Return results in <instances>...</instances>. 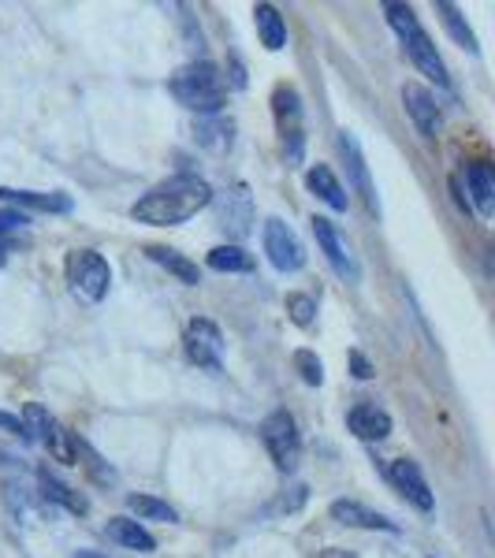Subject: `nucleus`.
<instances>
[{
  "mask_svg": "<svg viewBox=\"0 0 495 558\" xmlns=\"http://www.w3.org/2000/svg\"><path fill=\"white\" fill-rule=\"evenodd\" d=\"M213 205V186L197 175H172L157 183L149 194H142L131 205V216L138 223H153V228H179L191 216Z\"/></svg>",
  "mask_w": 495,
  "mask_h": 558,
  "instance_id": "obj_1",
  "label": "nucleus"
},
{
  "mask_svg": "<svg viewBox=\"0 0 495 558\" xmlns=\"http://www.w3.org/2000/svg\"><path fill=\"white\" fill-rule=\"evenodd\" d=\"M168 89H172L179 105L197 116H220V108L228 105V83H224L220 68L209 64V60H194V64L179 68Z\"/></svg>",
  "mask_w": 495,
  "mask_h": 558,
  "instance_id": "obj_2",
  "label": "nucleus"
},
{
  "mask_svg": "<svg viewBox=\"0 0 495 558\" xmlns=\"http://www.w3.org/2000/svg\"><path fill=\"white\" fill-rule=\"evenodd\" d=\"M384 15H388L391 31L399 34V41H402V49H407V57L413 60V68H418L421 75H428L436 86L451 89V75H447L444 60H439L436 45H432V38L425 34V26L418 23V12H413L410 4H388Z\"/></svg>",
  "mask_w": 495,
  "mask_h": 558,
  "instance_id": "obj_3",
  "label": "nucleus"
},
{
  "mask_svg": "<svg viewBox=\"0 0 495 558\" xmlns=\"http://www.w3.org/2000/svg\"><path fill=\"white\" fill-rule=\"evenodd\" d=\"M64 272H68L71 291L89 305L101 302L108 294V287H112V268H108V260L97 254V250H75V254H68Z\"/></svg>",
  "mask_w": 495,
  "mask_h": 558,
  "instance_id": "obj_4",
  "label": "nucleus"
},
{
  "mask_svg": "<svg viewBox=\"0 0 495 558\" xmlns=\"http://www.w3.org/2000/svg\"><path fill=\"white\" fill-rule=\"evenodd\" d=\"M261 439H265L268 454H273L276 470L280 473H294L302 462V436L299 425L287 410H273L265 421H261Z\"/></svg>",
  "mask_w": 495,
  "mask_h": 558,
  "instance_id": "obj_5",
  "label": "nucleus"
},
{
  "mask_svg": "<svg viewBox=\"0 0 495 558\" xmlns=\"http://www.w3.org/2000/svg\"><path fill=\"white\" fill-rule=\"evenodd\" d=\"M23 425H26V436L41 439V444L49 447V454L57 458V462L75 465V436H71V432L60 425V421L52 417L49 410L38 407V402H31V407L23 410Z\"/></svg>",
  "mask_w": 495,
  "mask_h": 558,
  "instance_id": "obj_6",
  "label": "nucleus"
},
{
  "mask_svg": "<svg viewBox=\"0 0 495 558\" xmlns=\"http://www.w3.org/2000/svg\"><path fill=\"white\" fill-rule=\"evenodd\" d=\"M261 242H265V254H268V260H273L276 272H299V268L305 265L302 239L294 235L283 220H276V216L273 220H265V235H261Z\"/></svg>",
  "mask_w": 495,
  "mask_h": 558,
  "instance_id": "obj_7",
  "label": "nucleus"
},
{
  "mask_svg": "<svg viewBox=\"0 0 495 558\" xmlns=\"http://www.w3.org/2000/svg\"><path fill=\"white\" fill-rule=\"evenodd\" d=\"M183 343H186V357H191L197 368H209V373H220L224 368V336L213 320L197 317L186 324Z\"/></svg>",
  "mask_w": 495,
  "mask_h": 558,
  "instance_id": "obj_8",
  "label": "nucleus"
},
{
  "mask_svg": "<svg viewBox=\"0 0 495 558\" xmlns=\"http://www.w3.org/2000/svg\"><path fill=\"white\" fill-rule=\"evenodd\" d=\"M310 228H313V239H317V246L324 250V257H328V265L336 268V276L347 279V283H358L362 268H358V257L350 254V246L343 242V235L336 231V223H331L328 216H313Z\"/></svg>",
  "mask_w": 495,
  "mask_h": 558,
  "instance_id": "obj_9",
  "label": "nucleus"
},
{
  "mask_svg": "<svg viewBox=\"0 0 495 558\" xmlns=\"http://www.w3.org/2000/svg\"><path fill=\"white\" fill-rule=\"evenodd\" d=\"M273 105H276V123H280V134H283L287 160H294V165H299L302 149H305L299 89H294V86H280V89H276V97H273Z\"/></svg>",
  "mask_w": 495,
  "mask_h": 558,
  "instance_id": "obj_10",
  "label": "nucleus"
},
{
  "mask_svg": "<svg viewBox=\"0 0 495 558\" xmlns=\"http://www.w3.org/2000/svg\"><path fill=\"white\" fill-rule=\"evenodd\" d=\"M339 153H343L347 160V172H350V183H354V191L365 197V209L373 216H381V197L373 191V179H369V165H365V153L358 146V138L350 131H339Z\"/></svg>",
  "mask_w": 495,
  "mask_h": 558,
  "instance_id": "obj_11",
  "label": "nucleus"
},
{
  "mask_svg": "<svg viewBox=\"0 0 495 558\" xmlns=\"http://www.w3.org/2000/svg\"><path fill=\"white\" fill-rule=\"evenodd\" d=\"M388 476H391L395 488L407 495V499H410L418 510H425V514H428V510L436 507V495H432L428 481L421 476L418 462H410V458H395V462L388 465Z\"/></svg>",
  "mask_w": 495,
  "mask_h": 558,
  "instance_id": "obj_12",
  "label": "nucleus"
},
{
  "mask_svg": "<svg viewBox=\"0 0 495 558\" xmlns=\"http://www.w3.org/2000/svg\"><path fill=\"white\" fill-rule=\"evenodd\" d=\"M402 105H407V112H410V120H413V128H418L425 138H439V105H436V97L428 94L421 83H407L402 86Z\"/></svg>",
  "mask_w": 495,
  "mask_h": 558,
  "instance_id": "obj_13",
  "label": "nucleus"
},
{
  "mask_svg": "<svg viewBox=\"0 0 495 558\" xmlns=\"http://www.w3.org/2000/svg\"><path fill=\"white\" fill-rule=\"evenodd\" d=\"M347 425L358 439H365V444H381V439L391 436V413L381 410L376 402H358V407L347 413Z\"/></svg>",
  "mask_w": 495,
  "mask_h": 558,
  "instance_id": "obj_14",
  "label": "nucleus"
},
{
  "mask_svg": "<svg viewBox=\"0 0 495 558\" xmlns=\"http://www.w3.org/2000/svg\"><path fill=\"white\" fill-rule=\"evenodd\" d=\"M328 514H331V521H339V525H347V529H381V533H399L395 521H388L384 514H376V510H369L354 499H336L328 507Z\"/></svg>",
  "mask_w": 495,
  "mask_h": 558,
  "instance_id": "obj_15",
  "label": "nucleus"
},
{
  "mask_svg": "<svg viewBox=\"0 0 495 558\" xmlns=\"http://www.w3.org/2000/svg\"><path fill=\"white\" fill-rule=\"evenodd\" d=\"M0 197H4L8 205H15V209H34V213H71L75 209V202H71L68 194L60 191H15V186H0Z\"/></svg>",
  "mask_w": 495,
  "mask_h": 558,
  "instance_id": "obj_16",
  "label": "nucleus"
},
{
  "mask_svg": "<svg viewBox=\"0 0 495 558\" xmlns=\"http://www.w3.org/2000/svg\"><path fill=\"white\" fill-rule=\"evenodd\" d=\"M466 186H470V202L481 220H488L495 213V172L488 160H473L470 168H466Z\"/></svg>",
  "mask_w": 495,
  "mask_h": 558,
  "instance_id": "obj_17",
  "label": "nucleus"
},
{
  "mask_svg": "<svg viewBox=\"0 0 495 558\" xmlns=\"http://www.w3.org/2000/svg\"><path fill=\"white\" fill-rule=\"evenodd\" d=\"M305 186H310V191L317 194L328 209H336V213L350 209V194L343 191V183H339L336 172H331L328 165H313L310 172H305Z\"/></svg>",
  "mask_w": 495,
  "mask_h": 558,
  "instance_id": "obj_18",
  "label": "nucleus"
},
{
  "mask_svg": "<svg viewBox=\"0 0 495 558\" xmlns=\"http://www.w3.org/2000/svg\"><path fill=\"white\" fill-rule=\"evenodd\" d=\"M105 533H108L112 544L128 547V551H138V555H149L153 547H157V539L149 536V529L142 525V521H134V518H112L105 525Z\"/></svg>",
  "mask_w": 495,
  "mask_h": 558,
  "instance_id": "obj_19",
  "label": "nucleus"
},
{
  "mask_svg": "<svg viewBox=\"0 0 495 558\" xmlns=\"http://www.w3.org/2000/svg\"><path fill=\"white\" fill-rule=\"evenodd\" d=\"M194 138L197 146L213 149V153H228L231 142H236V123L224 120V116H202L194 123Z\"/></svg>",
  "mask_w": 495,
  "mask_h": 558,
  "instance_id": "obj_20",
  "label": "nucleus"
},
{
  "mask_svg": "<svg viewBox=\"0 0 495 558\" xmlns=\"http://www.w3.org/2000/svg\"><path fill=\"white\" fill-rule=\"evenodd\" d=\"M146 257L153 260V265H160L168 276H176L179 283H186V287H197L202 283V272H197V265L194 260H186L179 250H168V246H146Z\"/></svg>",
  "mask_w": 495,
  "mask_h": 558,
  "instance_id": "obj_21",
  "label": "nucleus"
},
{
  "mask_svg": "<svg viewBox=\"0 0 495 558\" xmlns=\"http://www.w3.org/2000/svg\"><path fill=\"white\" fill-rule=\"evenodd\" d=\"M38 488H41L45 502H60V507L71 510V514H86V510H89L86 495H79L75 488H68V484L60 481V476H52L49 470L38 473Z\"/></svg>",
  "mask_w": 495,
  "mask_h": 558,
  "instance_id": "obj_22",
  "label": "nucleus"
},
{
  "mask_svg": "<svg viewBox=\"0 0 495 558\" xmlns=\"http://www.w3.org/2000/svg\"><path fill=\"white\" fill-rule=\"evenodd\" d=\"M254 26L261 34V45H265L268 52H280L287 45V23H283V15L276 12L273 4H257L254 8Z\"/></svg>",
  "mask_w": 495,
  "mask_h": 558,
  "instance_id": "obj_23",
  "label": "nucleus"
},
{
  "mask_svg": "<svg viewBox=\"0 0 495 558\" xmlns=\"http://www.w3.org/2000/svg\"><path fill=\"white\" fill-rule=\"evenodd\" d=\"M128 510L138 521H165V525L179 521L176 507H168V502L157 499V495H128Z\"/></svg>",
  "mask_w": 495,
  "mask_h": 558,
  "instance_id": "obj_24",
  "label": "nucleus"
},
{
  "mask_svg": "<svg viewBox=\"0 0 495 558\" xmlns=\"http://www.w3.org/2000/svg\"><path fill=\"white\" fill-rule=\"evenodd\" d=\"M205 265H209L213 272H254V257L242 246H216L209 250Z\"/></svg>",
  "mask_w": 495,
  "mask_h": 558,
  "instance_id": "obj_25",
  "label": "nucleus"
},
{
  "mask_svg": "<svg viewBox=\"0 0 495 558\" xmlns=\"http://www.w3.org/2000/svg\"><path fill=\"white\" fill-rule=\"evenodd\" d=\"M250 194H246V186H236V191L228 194V202H224V228L231 223V231L236 235H246L250 231Z\"/></svg>",
  "mask_w": 495,
  "mask_h": 558,
  "instance_id": "obj_26",
  "label": "nucleus"
},
{
  "mask_svg": "<svg viewBox=\"0 0 495 558\" xmlns=\"http://www.w3.org/2000/svg\"><path fill=\"white\" fill-rule=\"evenodd\" d=\"M436 12H439V20H444V26H447V34L462 45V49H470V52H476V38H473V31H470V23H466V15L458 12L455 4H447V0H439L436 4Z\"/></svg>",
  "mask_w": 495,
  "mask_h": 558,
  "instance_id": "obj_27",
  "label": "nucleus"
},
{
  "mask_svg": "<svg viewBox=\"0 0 495 558\" xmlns=\"http://www.w3.org/2000/svg\"><path fill=\"white\" fill-rule=\"evenodd\" d=\"M294 368H299V376L310 387L324 384V365H321V357L313 354V350H294Z\"/></svg>",
  "mask_w": 495,
  "mask_h": 558,
  "instance_id": "obj_28",
  "label": "nucleus"
},
{
  "mask_svg": "<svg viewBox=\"0 0 495 558\" xmlns=\"http://www.w3.org/2000/svg\"><path fill=\"white\" fill-rule=\"evenodd\" d=\"M287 313H291V320L299 328H310L313 317H317V299H310V294H287Z\"/></svg>",
  "mask_w": 495,
  "mask_h": 558,
  "instance_id": "obj_29",
  "label": "nucleus"
},
{
  "mask_svg": "<svg viewBox=\"0 0 495 558\" xmlns=\"http://www.w3.org/2000/svg\"><path fill=\"white\" fill-rule=\"evenodd\" d=\"M26 213L20 209H0V242H8V239H15L20 231H26Z\"/></svg>",
  "mask_w": 495,
  "mask_h": 558,
  "instance_id": "obj_30",
  "label": "nucleus"
},
{
  "mask_svg": "<svg viewBox=\"0 0 495 558\" xmlns=\"http://www.w3.org/2000/svg\"><path fill=\"white\" fill-rule=\"evenodd\" d=\"M0 428H4V432H15V436H23V439H31V436H26V425H23L20 417H12V413H0Z\"/></svg>",
  "mask_w": 495,
  "mask_h": 558,
  "instance_id": "obj_31",
  "label": "nucleus"
},
{
  "mask_svg": "<svg viewBox=\"0 0 495 558\" xmlns=\"http://www.w3.org/2000/svg\"><path fill=\"white\" fill-rule=\"evenodd\" d=\"M350 362H354V376H358V380H369V376H373V365H369L362 354H350Z\"/></svg>",
  "mask_w": 495,
  "mask_h": 558,
  "instance_id": "obj_32",
  "label": "nucleus"
},
{
  "mask_svg": "<svg viewBox=\"0 0 495 558\" xmlns=\"http://www.w3.org/2000/svg\"><path fill=\"white\" fill-rule=\"evenodd\" d=\"M321 558H354V555L343 551V547H328V551H321Z\"/></svg>",
  "mask_w": 495,
  "mask_h": 558,
  "instance_id": "obj_33",
  "label": "nucleus"
},
{
  "mask_svg": "<svg viewBox=\"0 0 495 558\" xmlns=\"http://www.w3.org/2000/svg\"><path fill=\"white\" fill-rule=\"evenodd\" d=\"M71 558H105V555H97V551H75Z\"/></svg>",
  "mask_w": 495,
  "mask_h": 558,
  "instance_id": "obj_34",
  "label": "nucleus"
},
{
  "mask_svg": "<svg viewBox=\"0 0 495 558\" xmlns=\"http://www.w3.org/2000/svg\"><path fill=\"white\" fill-rule=\"evenodd\" d=\"M0 265H4V250H0Z\"/></svg>",
  "mask_w": 495,
  "mask_h": 558,
  "instance_id": "obj_35",
  "label": "nucleus"
}]
</instances>
